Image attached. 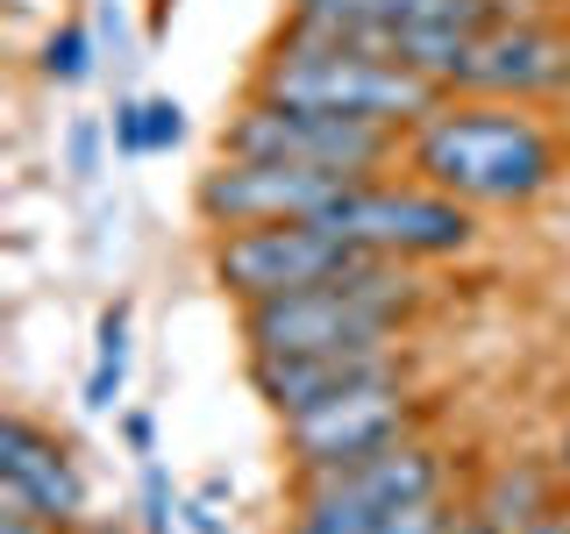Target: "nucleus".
<instances>
[{
  "instance_id": "nucleus-1",
  "label": "nucleus",
  "mask_w": 570,
  "mask_h": 534,
  "mask_svg": "<svg viewBox=\"0 0 570 534\" xmlns=\"http://www.w3.org/2000/svg\"><path fill=\"white\" fill-rule=\"evenodd\" d=\"M471 214H528L570 178V136L549 107L450 93L428 121L406 129V165Z\"/></svg>"
},
{
  "instance_id": "nucleus-2",
  "label": "nucleus",
  "mask_w": 570,
  "mask_h": 534,
  "mask_svg": "<svg viewBox=\"0 0 570 534\" xmlns=\"http://www.w3.org/2000/svg\"><path fill=\"white\" fill-rule=\"evenodd\" d=\"M421 307H428L421 264L364 257L350 278H335V285H307V293L236 307V335H243V356L371 349V343H406V328H414Z\"/></svg>"
},
{
  "instance_id": "nucleus-3",
  "label": "nucleus",
  "mask_w": 570,
  "mask_h": 534,
  "mask_svg": "<svg viewBox=\"0 0 570 534\" xmlns=\"http://www.w3.org/2000/svg\"><path fill=\"white\" fill-rule=\"evenodd\" d=\"M249 93L285 100V107H314V115H350V121H379V129H414L428 121L450 86L428 79V71H406L379 58V50H356L335 43V36H307V29H285L264 43V58L249 65Z\"/></svg>"
},
{
  "instance_id": "nucleus-4",
  "label": "nucleus",
  "mask_w": 570,
  "mask_h": 534,
  "mask_svg": "<svg viewBox=\"0 0 570 534\" xmlns=\"http://www.w3.org/2000/svg\"><path fill=\"white\" fill-rule=\"evenodd\" d=\"M321 228H335L343 243H356L364 257H385V264H456L485 243V214H471L463 200L435 192L414 171L356 178L343 200L321 214Z\"/></svg>"
},
{
  "instance_id": "nucleus-5",
  "label": "nucleus",
  "mask_w": 570,
  "mask_h": 534,
  "mask_svg": "<svg viewBox=\"0 0 570 534\" xmlns=\"http://www.w3.org/2000/svg\"><path fill=\"white\" fill-rule=\"evenodd\" d=\"M435 421V399L414 385V370L400 378H371L350 385L335 399L307 406V414L278 421V449H285V477H321V471H356L364 456L392 449V442L421 435Z\"/></svg>"
},
{
  "instance_id": "nucleus-6",
  "label": "nucleus",
  "mask_w": 570,
  "mask_h": 534,
  "mask_svg": "<svg viewBox=\"0 0 570 534\" xmlns=\"http://www.w3.org/2000/svg\"><path fill=\"white\" fill-rule=\"evenodd\" d=\"M222 157H272V165H321L350 178H385L406 165V136L350 115H314L264 93H243V107L222 121Z\"/></svg>"
},
{
  "instance_id": "nucleus-7",
  "label": "nucleus",
  "mask_w": 570,
  "mask_h": 534,
  "mask_svg": "<svg viewBox=\"0 0 570 534\" xmlns=\"http://www.w3.org/2000/svg\"><path fill=\"white\" fill-rule=\"evenodd\" d=\"M356 264H364V249L321 221H272V228H222V236H207V278L236 307L307 293V285H335Z\"/></svg>"
},
{
  "instance_id": "nucleus-8",
  "label": "nucleus",
  "mask_w": 570,
  "mask_h": 534,
  "mask_svg": "<svg viewBox=\"0 0 570 534\" xmlns=\"http://www.w3.org/2000/svg\"><path fill=\"white\" fill-rule=\"evenodd\" d=\"M350 186H356L350 171H321V165L214 157L193 178V214H200L207 236H222V228H272V221H321Z\"/></svg>"
},
{
  "instance_id": "nucleus-9",
  "label": "nucleus",
  "mask_w": 570,
  "mask_h": 534,
  "mask_svg": "<svg viewBox=\"0 0 570 534\" xmlns=\"http://www.w3.org/2000/svg\"><path fill=\"white\" fill-rule=\"evenodd\" d=\"M450 93L563 107L570 100V29L549 22V14H513V22L485 29L463 50V65L450 71Z\"/></svg>"
},
{
  "instance_id": "nucleus-10",
  "label": "nucleus",
  "mask_w": 570,
  "mask_h": 534,
  "mask_svg": "<svg viewBox=\"0 0 570 534\" xmlns=\"http://www.w3.org/2000/svg\"><path fill=\"white\" fill-rule=\"evenodd\" d=\"M0 485L22 492L29 506L65 534H79L94 521V513H86L94 506V485H86V471H79V449H71L58 427L22 414V406H8V421H0Z\"/></svg>"
},
{
  "instance_id": "nucleus-11",
  "label": "nucleus",
  "mask_w": 570,
  "mask_h": 534,
  "mask_svg": "<svg viewBox=\"0 0 570 534\" xmlns=\"http://www.w3.org/2000/svg\"><path fill=\"white\" fill-rule=\"evenodd\" d=\"M400 370H414L406 343H371V349H314V356H249L243 378L272 421H293L307 406L335 399V392L371 385V378H400Z\"/></svg>"
},
{
  "instance_id": "nucleus-12",
  "label": "nucleus",
  "mask_w": 570,
  "mask_h": 534,
  "mask_svg": "<svg viewBox=\"0 0 570 534\" xmlns=\"http://www.w3.org/2000/svg\"><path fill=\"white\" fill-rule=\"evenodd\" d=\"M463 498H471L499 534H513V527L542 521L549 506H563V485H557V463L549 456H492Z\"/></svg>"
},
{
  "instance_id": "nucleus-13",
  "label": "nucleus",
  "mask_w": 570,
  "mask_h": 534,
  "mask_svg": "<svg viewBox=\"0 0 570 534\" xmlns=\"http://www.w3.org/2000/svg\"><path fill=\"white\" fill-rule=\"evenodd\" d=\"M379 498L356 485L350 471H321V477H285V527L278 534H371Z\"/></svg>"
},
{
  "instance_id": "nucleus-14",
  "label": "nucleus",
  "mask_w": 570,
  "mask_h": 534,
  "mask_svg": "<svg viewBox=\"0 0 570 534\" xmlns=\"http://www.w3.org/2000/svg\"><path fill=\"white\" fill-rule=\"evenodd\" d=\"M36 71H43L50 86H65V93L86 86V79H94V29H86V22H58L43 36V50H36Z\"/></svg>"
},
{
  "instance_id": "nucleus-15",
  "label": "nucleus",
  "mask_w": 570,
  "mask_h": 534,
  "mask_svg": "<svg viewBox=\"0 0 570 534\" xmlns=\"http://www.w3.org/2000/svg\"><path fill=\"white\" fill-rule=\"evenodd\" d=\"M456 506H463L456 492H442V498H406V506H385L379 521H371V534H442Z\"/></svg>"
},
{
  "instance_id": "nucleus-16",
  "label": "nucleus",
  "mask_w": 570,
  "mask_h": 534,
  "mask_svg": "<svg viewBox=\"0 0 570 534\" xmlns=\"http://www.w3.org/2000/svg\"><path fill=\"white\" fill-rule=\"evenodd\" d=\"M94 364L100 370H129V299H107L94 320Z\"/></svg>"
},
{
  "instance_id": "nucleus-17",
  "label": "nucleus",
  "mask_w": 570,
  "mask_h": 534,
  "mask_svg": "<svg viewBox=\"0 0 570 534\" xmlns=\"http://www.w3.org/2000/svg\"><path fill=\"white\" fill-rule=\"evenodd\" d=\"M100 136H107V129H100L94 115H79V121L65 129V171H71V178H94V171H100Z\"/></svg>"
},
{
  "instance_id": "nucleus-18",
  "label": "nucleus",
  "mask_w": 570,
  "mask_h": 534,
  "mask_svg": "<svg viewBox=\"0 0 570 534\" xmlns=\"http://www.w3.org/2000/svg\"><path fill=\"white\" fill-rule=\"evenodd\" d=\"M142 121H150V150H178V142H186V107L171 93L142 100Z\"/></svg>"
},
{
  "instance_id": "nucleus-19",
  "label": "nucleus",
  "mask_w": 570,
  "mask_h": 534,
  "mask_svg": "<svg viewBox=\"0 0 570 534\" xmlns=\"http://www.w3.org/2000/svg\"><path fill=\"white\" fill-rule=\"evenodd\" d=\"M121 157H150V121H142V100H115V121H107Z\"/></svg>"
},
{
  "instance_id": "nucleus-20",
  "label": "nucleus",
  "mask_w": 570,
  "mask_h": 534,
  "mask_svg": "<svg viewBox=\"0 0 570 534\" xmlns=\"http://www.w3.org/2000/svg\"><path fill=\"white\" fill-rule=\"evenodd\" d=\"M121 442H129L136 463L157 456V414H150V406H129V414H121Z\"/></svg>"
},
{
  "instance_id": "nucleus-21",
  "label": "nucleus",
  "mask_w": 570,
  "mask_h": 534,
  "mask_svg": "<svg viewBox=\"0 0 570 534\" xmlns=\"http://www.w3.org/2000/svg\"><path fill=\"white\" fill-rule=\"evenodd\" d=\"M121 378H129V370H100L94 364V378H86V414H115V406H121Z\"/></svg>"
},
{
  "instance_id": "nucleus-22",
  "label": "nucleus",
  "mask_w": 570,
  "mask_h": 534,
  "mask_svg": "<svg viewBox=\"0 0 570 534\" xmlns=\"http://www.w3.org/2000/svg\"><path fill=\"white\" fill-rule=\"evenodd\" d=\"M178 521H186L193 534H228V527H222V513H214V498H200V492L178 498Z\"/></svg>"
},
{
  "instance_id": "nucleus-23",
  "label": "nucleus",
  "mask_w": 570,
  "mask_h": 534,
  "mask_svg": "<svg viewBox=\"0 0 570 534\" xmlns=\"http://www.w3.org/2000/svg\"><path fill=\"white\" fill-rule=\"evenodd\" d=\"M0 534H65V527H50L43 513H8L0 506Z\"/></svg>"
},
{
  "instance_id": "nucleus-24",
  "label": "nucleus",
  "mask_w": 570,
  "mask_h": 534,
  "mask_svg": "<svg viewBox=\"0 0 570 534\" xmlns=\"http://www.w3.org/2000/svg\"><path fill=\"white\" fill-rule=\"evenodd\" d=\"M442 534H499V527H492V521H485V513H478V506H471V498H463V506L450 513V527H442Z\"/></svg>"
},
{
  "instance_id": "nucleus-25",
  "label": "nucleus",
  "mask_w": 570,
  "mask_h": 534,
  "mask_svg": "<svg viewBox=\"0 0 570 534\" xmlns=\"http://www.w3.org/2000/svg\"><path fill=\"white\" fill-rule=\"evenodd\" d=\"M549 463H557V485H563V498H570V421L557 427V442H549Z\"/></svg>"
},
{
  "instance_id": "nucleus-26",
  "label": "nucleus",
  "mask_w": 570,
  "mask_h": 534,
  "mask_svg": "<svg viewBox=\"0 0 570 534\" xmlns=\"http://www.w3.org/2000/svg\"><path fill=\"white\" fill-rule=\"evenodd\" d=\"M513 534H570V498L563 506H549L542 521H528V527H513Z\"/></svg>"
},
{
  "instance_id": "nucleus-27",
  "label": "nucleus",
  "mask_w": 570,
  "mask_h": 534,
  "mask_svg": "<svg viewBox=\"0 0 570 534\" xmlns=\"http://www.w3.org/2000/svg\"><path fill=\"white\" fill-rule=\"evenodd\" d=\"M171 8H178V0H150V43L171 29Z\"/></svg>"
}]
</instances>
